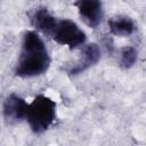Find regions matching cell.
Returning <instances> with one entry per match:
<instances>
[{"mask_svg":"<svg viewBox=\"0 0 146 146\" xmlns=\"http://www.w3.org/2000/svg\"><path fill=\"white\" fill-rule=\"evenodd\" d=\"M50 58L41 38L34 31H27L23 36L22 50L15 68L21 78L38 76L47 72Z\"/></svg>","mask_w":146,"mask_h":146,"instance_id":"6da1fadb","label":"cell"},{"mask_svg":"<svg viewBox=\"0 0 146 146\" xmlns=\"http://www.w3.org/2000/svg\"><path fill=\"white\" fill-rule=\"evenodd\" d=\"M137 59V50L133 47L127 46L121 49L120 55V66L123 68H130Z\"/></svg>","mask_w":146,"mask_h":146,"instance_id":"9c48e42d","label":"cell"},{"mask_svg":"<svg viewBox=\"0 0 146 146\" xmlns=\"http://www.w3.org/2000/svg\"><path fill=\"white\" fill-rule=\"evenodd\" d=\"M27 111L29 104H26L22 97L15 94L9 95L3 103V117L8 123H16L23 119H26Z\"/></svg>","mask_w":146,"mask_h":146,"instance_id":"5b68a950","label":"cell"},{"mask_svg":"<svg viewBox=\"0 0 146 146\" xmlns=\"http://www.w3.org/2000/svg\"><path fill=\"white\" fill-rule=\"evenodd\" d=\"M100 58V50L98 48V46L96 43H90L87 44L83 50L81 51L80 58L75 62V64L73 66H71L67 72L70 74H79L83 71H86L87 68H89L90 66L95 65Z\"/></svg>","mask_w":146,"mask_h":146,"instance_id":"8992f818","label":"cell"},{"mask_svg":"<svg viewBox=\"0 0 146 146\" xmlns=\"http://www.w3.org/2000/svg\"><path fill=\"white\" fill-rule=\"evenodd\" d=\"M108 27L112 34L119 36H127L135 32V23L127 16L113 17L108 21Z\"/></svg>","mask_w":146,"mask_h":146,"instance_id":"ba28073f","label":"cell"},{"mask_svg":"<svg viewBox=\"0 0 146 146\" xmlns=\"http://www.w3.org/2000/svg\"><path fill=\"white\" fill-rule=\"evenodd\" d=\"M74 6L78 8L82 21L90 27H97L104 16L100 0H76Z\"/></svg>","mask_w":146,"mask_h":146,"instance_id":"277c9868","label":"cell"},{"mask_svg":"<svg viewBox=\"0 0 146 146\" xmlns=\"http://www.w3.org/2000/svg\"><path fill=\"white\" fill-rule=\"evenodd\" d=\"M31 22L35 29L41 31L43 34L51 36L58 21H56V18L46 8H39L31 16Z\"/></svg>","mask_w":146,"mask_h":146,"instance_id":"52a82bcc","label":"cell"},{"mask_svg":"<svg viewBox=\"0 0 146 146\" xmlns=\"http://www.w3.org/2000/svg\"><path fill=\"white\" fill-rule=\"evenodd\" d=\"M56 117V103L43 95L36 96L31 104H29V111L26 120L30 128L35 133L46 131L54 122Z\"/></svg>","mask_w":146,"mask_h":146,"instance_id":"7a4b0ae2","label":"cell"},{"mask_svg":"<svg viewBox=\"0 0 146 146\" xmlns=\"http://www.w3.org/2000/svg\"><path fill=\"white\" fill-rule=\"evenodd\" d=\"M51 36L57 43L67 46L70 49H74L83 44L86 41L84 32L70 19L58 21Z\"/></svg>","mask_w":146,"mask_h":146,"instance_id":"3957f363","label":"cell"}]
</instances>
